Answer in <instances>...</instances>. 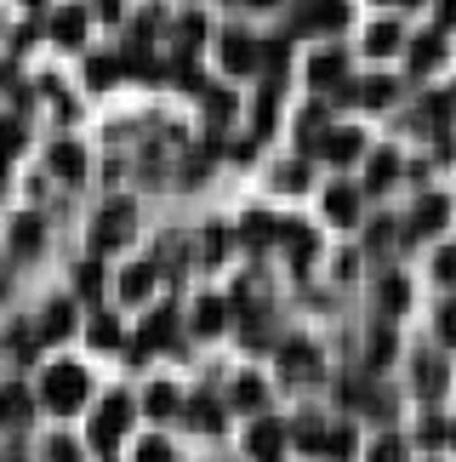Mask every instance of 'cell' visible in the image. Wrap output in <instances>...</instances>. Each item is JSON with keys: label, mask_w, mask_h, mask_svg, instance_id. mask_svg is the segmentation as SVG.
Masks as SVG:
<instances>
[{"label": "cell", "mask_w": 456, "mask_h": 462, "mask_svg": "<svg viewBox=\"0 0 456 462\" xmlns=\"http://www.w3.org/2000/svg\"><path fill=\"white\" fill-rule=\"evenodd\" d=\"M314 154H325V160H337V166H348V160H354L365 143H360V132H331L325 143H308Z\"/></svg>", "instance_id": "obj_6"}, {"label": "cell", "mask_w": 456, "mask_h": 462, "mask_svg": "<svg viewBox=\"0 0 456 462\" xmlns=\"http://www.w3.org/2000/svg\"><path fill=\"white\" fill-rule=\"evenodd\" d=\"M137 462H171V446H166V439H143V451H137Z\"/></svg>", "instance_id": "obj_30"}, {"label": "cell", "mask_w": 456, "mask_h": 462, "mask_svg": "<svg viewBox=\"0 0 456 462\" xmlns=\"http://www.w3.org/2000/svg\"><path fill=\"white\" fill-rule=\"evenodd\" d=\"M325 217L348 228V223L360 217V194H354V189H325Z\"/></svg>", "instance_id": "obj_7"}, {"label": "cell", "mask_w": 456, "mask_h": 462, "mask_svg": "<svg viewBox=\"0 0 456 462\" xmlns=\"http://www.w3.org/2000/svg\"><path fill=\"white\" fill-rule=\"evenodd\" d=\"M132 200H114V206H103L97 211V223H92V245L97 252H114V245H126L132 240Z\"/></svg>", "instance_id": "obj_2"}, {"label": "cell", "mask_w": 456, "mask_h": 462, "mask_svg": "<svg viewBox=\"0 0 456 462\" xmlns=\"http://www.w3.org/2000/svg\"><path fill=\"white\" fill-rule=\"evenodd\" d=\"M223 314H228V309L217 303V297H205V303L195 309V326H200L205 337H212V331H223Z\"/></svg>", "instance_id": "obj_14"}, {"label": "cell", "mask_w": 456, "mask_h": 462, "mask_svg": "<svg viewBox=\"0 0 456 462\" xmlns=\"http://www.w3.org/2000/svg\"><path fill=\"white\" fill-rule=\"evenodd\" d=\"M451 439H456V429H451Z\"/></svg>", "instance_id": "obj_41"}, {"label": "cell", "mask_w": 456, "mask_h": 462, "mask_svg": "<svg viewBox=\"0 0 456 462\" xmlns=\"http://www.w3.org/2000/svg\"><path fill=\"white\" fill-rule=\"evenodd\" d=\"M34 240H41V223L23 217V223H17V252H34Z\"/></svg>", "instance_id": "obj_31"}, {"label": "cell", "mask_w": 456, "mask_h": 462, "mask_svg": "<svg viewBox=\"0 0 456 462\" xmlns=\"http://www.w3.org/2000/svg\"><path fill=\"white\" fill-rule=\"evenodd\" d=\"M308 360H314V354H308L303 343H291V348H286V365H291V371H308Z\"/></svg>", "instance_id": "obj_35"}, {"label": "cell", "mask_w": 456, "mask_h": 462, "mask_svg": "<svg viewBox=\"0 0 456 462\" xmlns=\"http://www.w3.org/2000/svg\"><path fill=\"white\" fill-rule=\"evenodd\" d=\"M86 75H92V86H109V80L120 75V69H114L109 58H92V63H86Z\"/></svg>", "instance_id": "obj_28"}, {"label": "cell", "mask_w": 456, "mask_h": 462, "mask_svg": "<svg viewBox=\"0 0 456 462\" xmlns=\"http://www.w3.org/2000/svg\"><path fill=\"white\" fill-rule=\"evenodd\" d=\"M245 451H251L257 462H279V451H286V429H279L274 417H262L251 429V439H245Z\"/></svg>", "instance_id": "obj_4"}, {"label": "cell", "mask_w": 456, "mask_h": 462, "mask_svg": "<svg viewBox=\"0 0 456 462\" xmlns=\"http://www.w3.org/2000/svg\"><path fill=\"white\" fill-rule=\"evenodd\" d=\"M382 309H406V280H382Z\"/></svg>", "instance_id": "obj_29"}, {"label": "cell", "mask_w": 456, "mask_h": 462, "mask_svg": "<svg viewBox=\"0 0 456 462\" xmlns=\"http://www.w3.org/2000/svg\"><path fill=\"white\" fill-rule=\"evenodd\" d=\"M41 337H68V303L46 309V319H41Z\"/></svg>", "instance_id": "obj_21"}, {"label": "cell", "mask_w": 456, "mask_h": 462, "mask_svg": "<svg viewBox=\"0 0 456 462\" xmlns=\"http://www.w3.org/2000/svg\"><path fill=\"white\" fill-rule=\"evenodd\" d=\"M445 211L451 206L440 200V194H428V200L411 211V235H433V228H445Z\"/></svg>", "instance_id": "obj_8"}, {"label": "cell", "mask_w": 456, "mask_h": 462, "mask_svg": "<svg viewBox=\"0 0 456 462\" xmlns=\"http://www.w3.org/2000/svg\"><path fill=\"white\" fill-rule=\"evenodd\" d=\"M371 462H406V446H399V439H377V446H371Z\"/></svg>", "instance_id": "obj_26"}, {"label": "cell", "mask_w": 456, "mask_h": 462, "mask_svg": "<svg viewBox=\"0 0 456 462\" xmlns=\"http://www.w3.org/2000/svg\"><path fill=\"white\" fill-rule=\"evenodd\" d=\"M29 417V394L23 388H6V394H0V422H23Z\"/></svg>", "instance_id": "obj_13"}, {"label": "cell", "mask_w": 456, "mask_h": 462, "mask_svg": "<svg viewBox=\"0 0 456 462\" xmlns=\"http://www.w3.org/2000/svg\"><path fill=\"white\" fill-rule=\"evenodd\" d=\"M86 337H92L97 348H114V343H120V326H114V319H92V326H86Z\"/></svg>", "instance_id": "obj_20"}, {"label": "cell", "mask_w": 456, "mask_h": 462, "mask_svg": "<svg viewBox=\"0 0 456 462\" xmlns=\"http://www.w3.org/2000/svg\"><path fill=\"white\" fill-rule=\"evenodd\" d=\"M257 6H269V0H257Z\"/></svg>", "instance_id": "obj_40"}, {"label": "cell", "mask_w": 456, "mask_h": 462, "mask_svg": "<svg viewBox=\"0 0 456 462\" xmlns=\"http://www.w3.org/2000/svg\"><path fill=\"white\" fill-rule=\"evenodd\" d=\"M171 411H178V388H149V417H171Z\"/></svg>", "instance_id": "obj_16"}, {"label": "cell", "mask_w": 456, "mask_h": 462, "mask_svg": "<svg viewBox=\"0 0 456 462\" xmlns=\"http://www.w3.org/2000/svg\"><path fill=\"white\" fill-rule=\"evenodd\" d=\"M440 337H445V343H456V303L440 314Z\"/></svg>", "instance_id": "obj_36"}, {"label": "cell", "mask_w": 456, "mask_h": 462, "mask_svg": "<svg viewBox=\"0 0 456 462\" xmlns=\"http://www.w3.org/2000/svg\"><path fill=\"white\" fill-rule=\"evenodd\" d=\"M440 23H456V0H440Z\"/></svg>", "instance_id": "obj_39"}, {"label": "cell", "mask_w": 456, "mask_h": 462, "mask_svg": "<svg viewBox=\"0 0 456 462\" xmlns=\"http://www.w3.org/2000/svg\"><path fill=\"white\" fill-rule=\"evenodd\" d=\"M126 422H132V405H126V400H120V394L103 400V411L92 417V446H97V451H114V439L126 434Z\"/></svg>", "instance_id": "obj_3"}, {"label": "cell", "mask_w": 456, "mask_h": 462, "mask_svg": "<svg viewBox=\"0 0 456 462\" xmlns=\"http://www.w3.org/2000/svg\"><path fill=\"white\" fill-rule=\"evenodd\" d=\"M365 46H371V51H394L399 46V29L394 23H377L371 34H365Z\"/></svg>", "instance_id": "obj_24"}, {"label": "cell", "mask_w": 456, "mask_h": 462, "mask_svg": "<svg viewBox=\"0 0 456 462\" xmlns=\"http://www.w3.org/2000/svg\"><path fill=\"white\" fill-rule=\"evenodd\" d=\"M41 400L51 405V411H80V400H86V371H80V365H51L46 383H41Z\"/></svg>", "instance_id": "obj_1"}, {"label": "cell", "mask_w": 456, "mask_h": 462, "mask_svg": "<svg viewBox=\"0 0 456 462\" xmlns=\"http://www.w3.org/2000/svg\"><path fill=\"white\" fill-rule=\"evenodd\" d=\"M97 286H103V269H80V291H86V297H92Z\"/></svg>", "instance_id": "obj_37"}, {"label": "cell", "mask_w": 456, "mask_h": 462, "mask_svg": "<svg viewBox=\"0 0 456 462\" xmlns=\"http://www.w3.org/2000/svg\"><path fill=\"white\" fill-rule=\"evenodd\" d=\"M394 171H399V160H394V154H377V160H371V189H388Z\"/></svg>", "instance_id": "obj_22"}, {"label": "cell", "mask_w": 456, "mask_h": 462, "mask_svg": "<svg viewBox=\"0 0 456 462\" xmlns=\"http://www.w3.org/2000/svg\"><path fill=\"white\" fill-rule=\"evenodd\" d=\"M416 388H423V394L433 400V394H440V388H445V371L433 365V360H423V371H416Z\"/></svg>", "instance_id": "obj_19"}, {"label": "cell", "mask_w": 456, "mask_h": 462, "mask_svg": "<svg viewBox=\"0 0 456 462\" xmlns=\"http://www.w3.org/2000/svg\"><path fill=\"white\" fill-rule=\"evenodd\" d=\"M360 97H365V103H388V97H394V80H365Z\"/></svg>", "instance_id": "obj_27"}, {"label": "cell", "mask_w": 456, "mask_h": 462, "mask_svg": "<svg viewBox=\"0 0 456 462\" xmlns=\"http://www.w3.org/2000/svg\"><path fill=\"white\" fill-rule=\"evenodd\" d=\"M234 405H240V411H257V405H262V383L257 377H240L234 383Z\"/></svg>", "instance_id": "obj_15"}, {"label": "cell", "mask_w": 456, "mask_h": 462, "mask_svg": "<svg viewBox=\"0 0 456 462\" xmlns=\"http://www.w3.org/2000/svg\"><path fill=\"white\" fill-rule=\"evenodd\" d=\"M411 63L416 69H433V63H440V34H423V41L411 46Z\"/></svg>", "instance_id": "obj_17"}, {"label": "cell", "mask_w": 456, "mask_h": 462, "mask_svg": "<svg viewBox=\"0 0 456 462\" xmlns=\"http://www.w3.org/2000/svg\"><path fill=\"white\" fill-rule=\"evenodd\" d=\"M388 354H394V337H388V331H377V337H371V365H382Z\"/></svg>", "instance_id": "obj_33"}, {"label": "cell", "mask_w": 456, "mask_h": 462, "mask_svg": "<svg viewBox=\"0 0 456 462\" xmlns=\"http://www.w3.org/2000/svg\"><path fill=\"white\" fill-rule=\"evenodd\" d=\"M440 274H445V280H456V252H440Z\"/></svg>", "instance_id": "obj_38"}, {"label": "cell", "mask_w": 456, "mask_h": 462, "mask_svg": "<svg viewBox=\"0 0 456 462\" xmlns=\"http://www.w3.org/2000/svg\"><path fill=\"white\" fill-rule=\"evenodd\" d=\"M46 462H80V451L68 446V439H51V451H46Z\"/></svg>", "instance_id": "obj_34"}, {"label": "cell", "mask_w": 456, "mask_h": 462, "mask_svg": "<svg viewBox=\"0 0 456 462\" xmlns=\"http://www.w3.org/2000/svg\"><path fill=\"white\" fill-rule=\"evenodd\" d=\"M154 291V269L143 263V269H126V280H120V297H126V303H143V297Z\"/></svg>", "instance_id": "obj_11"}, {"label": "cell", "mask_w": 456, "mask_h": 462, "mask_svg": "<svg viewBox=\"0 0 456 462\" xmlns=\"http://www.w3.org/2000/svg\"><path fill=\"white\" fill-rule=\"evenodd\" d=\"M51 171H58L63 183H80V177H86V154L75 143H58V149H51Z\"/></svg>", "instance_id": "obj_9"}, {"label": "cell", "mask_w": 456, "mask_h": 462, "mask_svg": "<svg viewBox=\"0 0 456 462\" xmlns=\"http://www.w3.org/2000/svg\"><path fill=\"white\" fill-rule=\"evenodd\" d=\"M160 343H171V314H166V309L149 319V337H143V348H160Z\"/></svg>", "instance_id": "obj_23"}, {"label": "cell", "mask_w": 456, "mask_h": 462, "mask_svg": "<svg viewBox=\"0 0 456 462\" xmlns=\"http://www.w3.org/2000/svg\"><path fill=\"white\" fill-rule=\"evenodd\" d=\"M308 75H314V86H337L342 80V58H337V51H320Z\"/></svg>", "instance_id": "obj_12"}, {"label": "cell", "mask_w": 456, "mask_h": 462, "mask_svg": "<svg viewBox=\"0 0 456 462\" xmlns=\"http://www.w3.org/2000/svg\"><path fill=\"white\" fill-rule=\"evenodd\" d=\"M188 417H195V429H217V422H223L212 400H195V405H188Z\"/></svg>", "instance_id": "obj_25"}, {"label": "cell", "mask_w": 456, "mask_h": 462, "mask_svg": "<svg viewBox=\"0 0 456 462\" xmlns=\"http://www.w3.org/2000/svg\"><path fill=\"white\" fill-rule=\"evenodd\" d=\"M223 63L245 75V69H257V46L245 41V34H228V41H223Z\"/></svg>", "instance_id": "obj_10"}, {"label": "cell", "mask_w": 456, "mask_h": 462, "mask_svg": "<svg viewBox=\"0 0 456 462\" xmlns=\"http://www.w3.org/2000/svg\"><path fill=\"white\" fill-rule=\"evenodd\" d=\"M51 34H58V41H63V46H75V41H80V34H86V23H80V12H63V17H58V23H51Z\"/></svg>", "instance_id": "obj_18"}, {"label": "cell", "mask_w": 456, "mask_h": 462, "mask_svg": "<svg viewBox=\"0 0 456 462\" xmlns=\"http://www.w3.org/2000/svg\"><path fill=\"white\" fill-rule=\"evenodd\" d=\"M269 235H274V223H269V217H251V223H245V240H251V245H262Z\"/></svg>", "instance_id": "obj_32"}, {"label": "cell", "mask_w": 456, "mask_h": 462, "mask_svg": "<svg viewBox=\"0 0 456 462\" xmlns=\"http://www.w3.org/2000/svg\"><path fill=\"white\" fill-rule=\"evenodd\" d=\"M342 0H308V12L296 17V29H337L342 23Z\"/></svg>", "instance_id": "obj_5"}]
</instances>
